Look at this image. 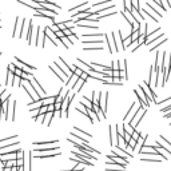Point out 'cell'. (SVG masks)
I'll use <instances>...</instances> for the list:
<instances>
[{
    "label": "cell",
    "mask_w": 171,
    "mask_h": 171,
    "mask_svg": "<svg viewBox=\"0 0 171 171\" xmlns=\"http://www.w3.org/2000/svg\"><path fill=\"white\" fill-rule=\"evenodd\" d=\"M59 40L64 44V48H67V50L71 47V44H74V43L70 40V38H67V36H63V38H62V39H59Z\"/></svg>",
    "instance_id": "e0dca14e"
},
{
    "label": "cell",
    "mask_w": 171,
    "mask_h": 171,
    "mask_svg": "<svg viewBox=\"0 0 171 171\" xmlns=\"http://www.w3.org/2000/svg\"><path fill=\"white\" fill-rule=\"evenodd\" d=\"M59 150V146H51V147H42V149H35L33 151H35L36 154L38 152H58Z\"/></svg>",
    "instance_id": "277c9868"
},
{
    "label": "cell",
    "mask_w": 171,
    "mask_h": 171,
    "mask_svg": "<svg viewBox=\"0 0 171 171\" xmlns=\"http://www.w3.org/2000/svg\"><path fill=\"white\" fill-rule=\"evenodd\" d=\"M58 139H54V140H44V142H35L33 144L35 146H48V147H51V146H54V144H58Z\"/></svg>",
    "instance_id": "9c48e42d"
},
{
    "label": "cell",
    "mask_w": 171,
    "mask_h": 171,
    "mask_svg": "<svg viewBox=\"0 0 171 171\" xmlns=\"http://www.w3.org/2000/svg\"><path fill=\"white\" fill-rule=\"evenodd\" d=\"M162 112H171V104H168V106H166V107H163L162 108Z\"/></svg>",
    "instance_id": "4dcf8cb0"
},
{
    "label": "cell",
    "mask_w": 171,
    "mask_h": 171,
    "mask_svg": "<svg viewBox=\"0 0 171 171\" xmlns=\"http://www.w3.org/2000/svg\"><path fill=\"white\" fill-rule=\"evenodd\" d=\"M84 43V47H88V45L91 44H100V43H103V40H87V42H83Z\"/></svg>",
    "instance_id": "cb8c5ba5"
},
{
    "label": "cell",
    "mask_w": 171,
    "mask_h": 171,
    "mask_svg": "<svg viewBox=\"0 0 171 171\" xmlns=\"http://www.w3.org/2000/svg\"><path fill=\"white\" fill-rule=\"evenodd\" d=\"M44 35H45V38H48L51 42H52V44L54 45H58V39H56V36H55V33L52 32V30H51V27H45L44 28Z\"/></svg>",
    "instance_id": "3957f363"
},
{
    "label": "cell",
    "mask_w": 171,
    "mask_h": 171,
    "mask_svg": "<svg viewBox=\"0 0 171 171\" xmlns=\"http://www.w3.org/2000/svg\"><path fill=\"white\" fill-rule=\"evenodd\" d=\"M32 30H33V26H32V21H28V32H27V40L30 44H32L31 39H32Z\"/></svg>",
    "instance_id": "d6986e66"
},
{
    "label": "cell",
    "mask_w": 171,
    "mask_h": 171,
    "mask_svg": "<svg viewBox=\"0 0 171 171\" xmlns=\"http://www.w3.org/2000/svg\"><path fill=\"white\" fill-rule=\"evenodd\" d=\"M103 50V45H96V47H84V51H102Z\"/></svg>",
    "instance_id": "d4e9b609"
},
{
    "label": "cell",
    "mask_w": 171,
    "mask_h": 171,
    "mask_svg": "<svg viewBox=\"0 0 171 171\" xmlns=\"http://www.w3.org/2000/svg\"><path fill=\"white\" fill-rule=\"evenodd\" d=\"M112 155L118 156V158H122V159H124V161H127V162H128V158H131L126 151H124V149H122V147H115V149L112 150Z\"/></svg>",
    "instance_id": "7a4b0ae2"
},
{
    "label": "cell",
    "mask_w": 171,
    "mask_h": 171,
    "mask_svg": "<svg viewBox=\"0 0 171 171\" xmlns=\"http://www.w3.org/2000/svg\"><path fill=\"white\" fill-rule=\"evenodd\" d=\"M31 82H32V84L35 86V88L38 90V92L40 94V95H43V96H45V91H44V88L39 84V82L36 80V78L35 76H32V79H31Z\"/></svg>",
    "instance_id": "5b68a950"
},
{
    "label": "cell",
    "mask_w": 171,
    "mask_h": 171,
    "mask_svg": "<svg viewBox=\"0 0 171 171\" xmlns=\"http://www.w3.org/2000/svg\"><path fill=\"white\" fill-rule=\"evenodd\" d=\"M104 38H106V43H107V47H108L110 54H114V52H115V48H114V42L111 43V40H112V39H110V38L107 36V33L104 35Z\"/></svg>",
    "instance_id": "4fadbf2b"
},
{
    "label": "cell",
    "mask_w": 171,
    "mask_h": 171,
    "mask_svg": "<svg viewBox=\"0 0 171 171\" xmlns=\"http://www.w3.org/2000/svg\"><path fill=\"white\" fill-rule=\"evenodd\" d=\"M123 128H124V132H127V134H130L131 136H132V134H134V132L136 131V130H135V128L132 127V126H131V124H130V123H124V124H123Z\"/></svg>",
    "instance_id": "9a60e30c"
},
{
    "label": "cell",
    "mask_w": 171,
    "mask_h": 171,
    "mask_svg": "<svg viewBox=\"0 0 171 171\" xmlns=\"http://www.w3.org/2000/svg\"><path fill=\"white\" fill-rule=\"evenodd\" d=\"M86 5H87V2H86V3H82L80 5H76V7H74V8H71L70 11H75V9H79V8H82V7H86Z\"/></svg>",
    "instance_id": "1f68e13d"
},
{
    "label": "cell",
    "mask_w": 171,
    "mask_h": 171,
    "mask_svg": "<svg viewBox=\"0 0 171 171\" xmlns=\"http://www.w3.org/2000/svg\"><path fill=\"white\" fill-rule=\"evenodd\" d=\"M63 23H64L66 28H68V30H72V28H75V26H76V21H74L72 19L66 20V21H63Z\"/></svg>",
    "instance_id": "ffe728a7"
},
{
    "label": "cell",
    "mask_w": 171,
    "mask_h": 171,
    "mask_svg": "<svg viewBox=\"0 0 171 171\" xmlns=\"http://www.w3.org/2000/svg\"><path fill=\"white\" fill-rule=\"evenodd\" d=\"M83 86H86V82L83 80V79L79 78V79H78V82H76V83L71 87V90H72V91H75V92H78V91H80V90L83 88Z\"/></svg>",
    "instance_id": "ba28073f"
},
{
    "label": "cell",
    "mask_w": 171,
    "mask_h": 171,
    "mask_svg": "<svg viewBox=\"0 0 171 171\" xmlns=\"http://www.w3.org/2000/svg\"><path fill=\"white\" fill-rule=\"evenodd\" d=\"M144 86H146V88L149 90V92H150V95H151V99H152V103H158L156 102V94L152 91V88H151V84H149V82H144Z\"/></svg>",
    "instance_id": "8fae6325"
},
{
    "label": "cell",
    "mask_w": 171,
    "mask_h": 171,
    "mask_svg": "<svg viewBox=\"0 0 171 171\" xmlns=\"http://www.w3.org/2000/svg\"><path fill=\"white\" fill-rule=\"evenodd\" d=\"M9 108H11V120L14 122V120L16 119V118H15V116H16V115H15V111H16V100L12 102V106H11Z\"/></svg>",
    "instance_id": "44dd1931"
},
{
    "label": "cell",
    "mask_w": 171,
    "mask_h": 171,
    "mask_svg": "<svg viewBox=\"0 0 171 171\" xmlns=\"http://www.w3.org/2000/svg\"><path fill=\"white\" fill-rule=\"evenodd\" d=\"M5 92V91H4V88H3V86H0V96H2L3 94Z\"/></svg>",
    "instance_id": "d590c367"
},
{
    "label": "cell",
    "mask_w": 171,
    "mask_h": 171,
    "mask_svg": "<svg viewBox=\"0 0 171 171\" xmlns=\"http://www.w3.org/2000/svg\"><path fill=\"white\" fill-rule=\"evenodd\" d=\"M159 139H161L162 142H164V143H166V149L168 147V150L171 151V143H170V142H168V140H167V139L164 138V136H161V138H159Z\"/></svg>",
    "instance_id": "f1b7e54d"
},
{
    "label": "cell",
    "mask_w": 171,
    "mask_h": 171,
    "mask_svg": "<svg viewBox=\"0 0 171 171\" xmlns=\"http://www.w3.org/2000/svg\"><path fill=\"white\" fill-rule=\"evenodd\" d=\"M140 161L142 162H162V159H159V158H140Z\"/></svg>",
    "instance_id": "4316f807"
},
{
    "label": "cell",
    "mask_w": 171,
    "mask_h": 171,
    "mask_svg": "<svg viewBox=\"0 0 171 171\" xmlns=\"http://www.w3.org/2000/svg\"><path fill=\"white\" fill-rule=\"evenodd\" d=\"M74 128H75V132H79V134H80V135H83V136H87L88 139H91V138H92V135H91V134H87V132L82 131L80 128H78V127H74Z\"/></svg>",
    "instance_id": "83f0119b"
},
{
    "label": "cell",
    "mask_w": 171,
    "mask_h": 171,
    "mask_svg": "<svg viewBox=\"0 0 171 171\" xmlns=\"http://www.w3.org/2000/svg\"><path fill=\"white\" fill-rule=\"evenodd\" d=\"M102 36H104V33H102V32H90V33H83V38H102Z\"/></svg>",
    "instance_id": "2e32d148"
},
{
    "label": "cell",
    "mask_w": 171,
    "mask_h": 171,
    "mask_svg": "<svg viewBox=\"0 0 171 171\" xmlns=\"http://www.w3.org/2000/svg\"><path fill=\"white\" fill-rule=\"evenodd\" d=\"M78 79H79V76H78V75H76V74L74 72V74H72V75H71L70 78H68V80H67V86L72 87V86H74V84H75V83L78 82Z\"/></svg>",
    "instance_id": "7c38bea8"
},
{
    "label": "cell",
    "mask_w": 171,
    "mask_h": 171,
    "mask_svg": "<svg viewBox=\"0 0 171 171\" xmlns=\"http://www.w3.org/2000/svg\"><path fill=\"white\" fill-rule=\"evenodd\" d=\"M140 12H143L144 15H147V16H149L150 19H152L155 23H158V17H156V16H154V15L150 12V11H147V9H140Z\"/></svg>",
    "instance_id": "603a6c76"
},
{
    "label": "cell",
    "mask_w": 171,
    "mask_h": 171,
    "mask_svg": "<svg viewBox=\"0 0 171 171\" xmlns=\"http://www.w3.org/2000/svg\"><path fill=\"white\" fill-rule=\"evenodd\" d=\"M82 171H87V170H82Z\"/></svg>",
    "instance_id": "74e56055"
},
{
    "label": "cell",
    "mask_w": 171,
    "mask_h": 171,
    "mask_svg": "<svg viewBox=\"0 0 171 171\" xmlns=\"http://www.w3.org/2000/svg\"><path fill=\"white\" fill-rule=\"evenodd\" d=\"M20 170H23L21 167H12L11 168V171H20Z\"/></svg>",
    "instance_id": "e575fe53"
},
{
    "label": "cell",
    "mask_w": 171,
    "mask_h": 171,
    "mask_svg": "<svg viewBox=\"0 0 171 171\" xmlns=\"http://www.w3.org/2000/svg\"><path fill=\"white\" fill-rule=\"evenodd\" d=\"M99 92L96 91H92V104L94 106H99Z\"/></svg>",
    "instance_id": "7402d4cb"
},
{
    "label": "cell",
    "mask_w": 171,
    "mask_h": 171,
    "mask_svg": "<svg viewBox=\"0 0 171 171\" xmlns=\"http://www.w3.org/2000/svg\"><path fill=\"white\" fill-rule=\"evenodd\" d=\"M108 3V0H107V2H100V3H95L92 7H100V5H104V4H107Z\"/></svg>",
    "instance_id": "836d02e7"
},
{
    "label": "cell",
    "mask_w": 171,
    "mask_h": 171,
    "mask_svg": "<svg viewBox=\"0 0 171 171\" xmlns=\"http://www.w3.org/2000/svg\"><path fill=\"white\" fill-rule=\"evenodd\" d=\"M11 139H17V135H14V136H8L5 139H0V142H5V140H11Z\"/></svg>",
    "instance_id": "d6a6232c"
},
{
    "label": "cell",
    "mask_w": 171,
    "mask_h": 171,
    "mask_svg": "<svg viewBox=\"0 0 171 171\" xmlns=\"http://www.w3.org/2000/svg\"><path fill=\"white\" fill-rule=\"evenodd\" d=\"M14 78H15L14 72L11 71L9 68H7V75H5V84H7V86H12V84H14Z\"/></svg>",
    "instance_id": "8992f818"
},
{
    "label": "cell",
    "mask_w": 171,
    "mask_h": 171,
    "mask_svg": "<svg viewBox=\"0 0 171 171\" xmlns=\"http://www.w3.org/2000/svg\"><path fill=\"white\" fill-rule=\"evenodd\" d=\"M54 114L55 112H47V114H45V115H44V124H45V126H50V124H51V120H52V118H54Z\"/></svg>",
    "instance_id": "5bb4252c"
},
{
    "label": "cell",
    "mask_w": 171,
    "mask_h": 171,
    "mask_svg": "<svg viewBox=\"0 0 171 171\" xmlns=\"http://www.w3.org/2000/svg\"><path fill=\"white\" fill-rule=\"evenodd\" d=\"M42 4L43 5H45V7H50V8H54V9H60V7L58 5V4H55V3H52V2H48V0H44V2H42Z\"/></svg>",
    "instance_id": "ac0fdd59"
},
{
    "label": "cell",
    "mask_w": 171,
    "mask_h": 171,
    "mask_svg": "<svg viewBox=\"0 0 171 171\" xmlns=\"http://www.w3.org/2000/svg\"><path fill=\"white\" fill-rule=\"evenodd\" d=\"M88 78H90V72H87V71H86V72H82V75H80V79H83V80L86 82Z\"/></svg>",
    "instance_id": "f546056e"
},
{
    "label": "cell",
    "mask_w": 171,
    "mask_h": 171,
    "mask_svg": "<svg viewBox=\"0 0 171 171\" xmlns=\"http://www.w3.org/2000/svg\"><path fill=\"white\" fill-rule=\"evenodd\" d=\"M166 118H171V112H168V114H166Z\"/></svg>",
    "instance_id": "8d00e7d4"
},
{
    "label": "cell",
    "mask_w": 171,
    "mask_h": 171,
    "mask_svg": "<svg viewBox=\"0 0 171 171\" xmlns=\"http://www.w3.org/2000/svg\"><path fill=\"white\" fill-rule=\"evenodd\" d=\"M60 155V151L58 152H52V154H35V158H39V159H47V158H55Z\"/></svg>",
    "instance_id": "30bf717a"
},
{
    "label": "cell",
    "mask_w": 171,
    "mask_h": 171,
    "mask_svg": "<svg viewBox=\"0 0 171 171\" xmlns=\"http://www.w3.org/2000/svg\"><path fill=\"white\" fill-rule=\"evenodd\" d=\"M20 17H16V21H15V28H14V33H12V38H16V32L19 30V24H20Z\"/></svg>",
    "instance_id": "484cf974"
},
{
    "label": "cell",
    "mask_w": 171,
    "mask_h": 171,
    "mask_svg": "<svg viewBox=\"0 0 171 171\" xmlns=\"http://www.w3.org/2000/svg\"><path fill=\"white\" fill-rule=\"evenodd\" d=\"M102 98H103V102H102V103L99 104V107H100V110L103 111V112H104V115H106V114H107V100H108V92H104Z\"/></svg>",
    "instance_id": "52a82bcc"
},
{
    "label": "cell",
    "mask_w": 171,
    "mask_h": 171,
    "mask_svg": "<svg viewBox=\"0 0 171 171\" xmlns=\"http://www.w3.org/2000/svg\"><path fill=\"white\" fill-rule=\"evenodd\" d=\"M31 158H32V151L23 152V170L24 171H31Z\"/></svg>",
    "instance_id": "6da1fadb"
}]
</instances>
